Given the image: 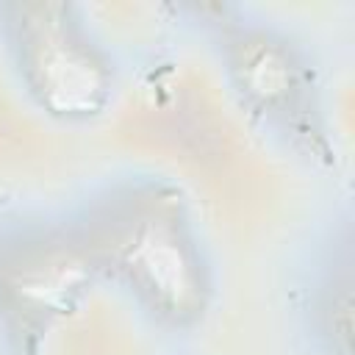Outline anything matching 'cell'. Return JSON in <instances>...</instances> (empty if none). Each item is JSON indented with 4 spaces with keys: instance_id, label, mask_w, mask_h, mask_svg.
<instances>
[{
    "instance_id": "cell-2",
    "label": "cell",
    "mask_w": 355,
    "mask_h": 355,
    "mask_svg": "<svg viewBox=\"0 0 355 355\" xmlns=\"http://www.w3.org/2000/svg\"><path fill=\"white\" fill-rule=\"evenodd\" d=\"M0 31L17 80L42 114L83 125L108 111L116 94V67L78 6L6 3Z\"/></svg>"
},
{
    "instance_id": "cell-4",
    "label": "cell",
    "mask_w": 355,
    "mask_h": 355,
    "mask_svg": "<svg viewBox=\"0 0 355 355\" xmlns=\"http://www.w3.org/2000/svg\"><path fill=\"white\" fill-rule=\"evenodd\" d=\"M92 277L69 227L22 225L0 239V300L28 319L69 311Z\"/></svg>"
},
{
    "instance_id": "cell-5",
    "label": "cell",
    "mask_w": 355,
    "mask_h": 355,
    "mask_svg": "<svg viewBox=\"0 0 355 355\" xmlns=\"http://www.w3.org/2000/svg\"><path fill=\"white\" fill-rule=\"evenodd\" d=\"M302 327L316 355H352L355 250L347 225L316 252L302 288Z\"/></svg>"
},
{
    "instance_id": "cell-1",
    "label": "cell",
    "mask_w": 355,
    "mask_h": 355,
    "mask_svg": "<svg viewBox=\"0 0 355 355\" xmlns=\"http://www.w3.org/2000/svg\"><path fill=\"white\" fill-rule=\"evenodd\" d=\"M94 277L122 291L153 324L189 333L216 294L214 261L186 194L158 175L100 186L69 225Z\"/></svg>"
},
{
    "instance_id": "cell-3",
    "label": "cell",
    "mask_w": 355,
    "mask_h": 355,
    "mask_svg": "<svg viewBox=\"0 0 355 355\" xmlns=\"http://www.w3.org/2000/svg\"><path fill=\"white\" fill-rule=\"evenodd\" d=\"M219 61L233 94L263 128L308 155L322 153L324 122L316 72L286 31L261 19L227 22L219 36Z\"/></svg>"
}]
</instances>
